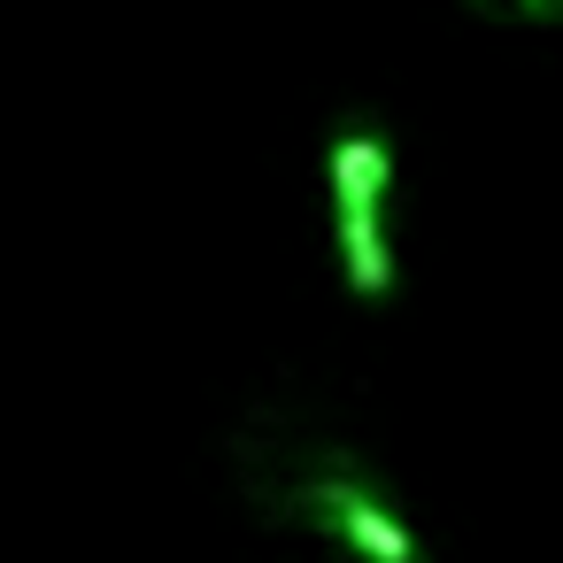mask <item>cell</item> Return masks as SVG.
<instances>
[{"instance_id": "cell-3", "label": "cell", "mask_w": 563, "mask_h": 563, "mask_svg": "<svg viewBox=\"0 0 563 563\" xmlns=\"http://www.w3.org/2000/svg\"><path fill=\"white\" fill-rule=\"evenodd\" d=\"M501 9H532V16H555L563 0H501Z\"/></svg>"}, {"instance_id": "cell-2", "label": "cell", "mask_w": 563, "mask_h": 563, "mask_svg": "<svg viewBox=\"0 0 563 563\" xmlns=\"http://www.w3.org/2000/svg\"><path fill=\"white\" fill-rule=\"evenodd\" d=\"M294 509L309 517V532H324V540H340L355 563H424V540L409 532V517H401V501L355 463V455H317L309 471H301V486H294Z\"/></svg>"}, {"instance_id": "cell-1", "label": "cell", "mask_w": 563, "mask_h": 563, "mask_svg": "<svg viewBox=\"0 0 563 563\" xmlns=\"http://www.w3.org/2000/svg\"><path fill=\"white\" fill-rule=\"evenodd\" d=\"M324 186H332V224H340V263L355 301L394 294V240H386V194H394V147L371 117H347L324 147Z\"/></svg>"}]
</instances>
